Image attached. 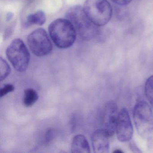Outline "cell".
<instances>
[{
    "label": "cell",
    "mask_w": 153,
    "mask_h": 153,
    "mask_svg": "<svg viewBox=\"0 0 153 153\" xmlns=\"http://www.w3.org/2000/svg\"><path fill=\"white\" fill-rule=\"evenodd\" d=\"M65 17L73 25L77 34L85 40H90L99 34V27L95 25L88 17L83 7L76 5L70 8Z\"/></svg>",
    "instance_id": "6da1fadb"
},
{
    "label": "cell",
    "mask_w": 153,
    "mask_h": 153,
    "mask_svg": "<svg viewBox=\"0 0 153 153\" xmlns=\"http://www.w3.org/2000/svg\"><path fill=\"white\" fill-rule=\"evenodd\" d=\"M50 36L54 44L60 49H68L76 41L77 33L71 22L67 19H58L49 26Z\"/></svg>",
    "instance_id": "7a4b0ae2"
},
{
    "label": "cell",
    "mask_w": 153,
    "mask_h": 153,
    "mask_svg": "<svg viewBox=\"0 0 153 153\" xmlns=\"http://www.w3.org/2000/svg\"><path fill=\"white\" fill-rule=\"evenodd\" d=\"M133 120L137 131L145 139L151 138L153 134V112L152 108L144 100H139L133 110Z\"/></svg>",
    "instance_id": "3957f363"
},
{
    "label": "cell",
    "mask_w": 153,
    "mask_h": 153,
    "mask_svg": "<svg viewBox=\"0 0 153 153\" xmlns=\"http://www.w3.org/2000/svg\"><path fill=\"white\" fill-rule=\"evenodd\" d=\"M83 9L88 17L98 27L107 25L112 16V8L107 0H86Z\"/></svg>",
    "instance_id": "277c9868"
},
{
    "label": "cell",
    "mask_w": 153,
    "mask_h": 153,
    "mask_svg": "<svg viewBox=\"0 0 153 153\" xmlns=\"http://www.w3.org/2000/svg\"><path fill=\"white\" fill-rule=\"evenodd\" d=\"M6 55L17 71L24 72L27 69L30 60V53L22 40L14 39L7 48Z\"/></svg>",
    "instance_id": "5b68a950"
},
{
    "label": "cell",
    "mask_w": 153,
    "mask_h": 153,
    "mask_svg": "<svg viewBox=\"0 0 153 153\" xmlns=\"http://www.w3.org/2000/svg\"><path fill=\"white\" fill-rule=\"evenodd\" d=\"M27 42L32 52L38 57L46 56L53 50L51 39L43 28L36 29L28 35Z\"/></svg>",
    "instance_id": "8992f818"
},
{
    "label": "cell",
    "mask_w": 153,
    "mask_h": 153,
    "mask_svg": "<svg viewBox=\"0 0 153 153\" xmlns=\"http://www.w3.org/2000/svg\"><path fill=\"white\" fill-rule=\"evenodd\" d=\"M115 132L119 141L126 142L130 141L133 134V128L128 112L123 108L118 114Z\"/></svg>",
    "instance_id": "52a82bcc"
},
{
    "label": "cell",
    "mask_w": 153,
    "mask_h": 153,
    "mask_svg": "<svg viewBox=\"0 0 153 153\" xmlns=\"http://www.w3.org/2000/svg\"><path fill=\"white\" fill-rule=\"evenodd\" d=\"M118 107L115 102L108 101L104 108L103 124V129L110 137L114 135L118 118Z\"/></svg>",
    "instance_id": "ba28073f"
},
{
    "label": "cell",
    "mask_w": 153,
    "mask_h": 153,
    "mask_svg": "<svg viewBox=\"0 0 153 153\" xmlns=\"http://www.w3.org/2000/svg\"><path fill=\"white\" fill-rule=\"evenodd\" d=\"M110 137L103 128L98 129L94 131L91 137L94 152L108 153L110 149Z\"/></svg>",
    "instance_id": "9c48e42d"
},
{
    "label": "cell",
    "mask_w": 153,
    "mask_h": 153,
    "mask_svg": "<svg viewBox=\"0 0 153 153\" xmlns=\"http://www.w3.org/2000/svg\"><path fill=\"white\" fill-rule=\"evenodd\" d=\"M71 152L73 153H90L89 143L84 135H77L73 138L71 143Z\"/></svg>",
    "instance_id": "30bf717a"
},
{
    "label": "cell",
    "mask_w": 153,
    "mask_h": 153,
    "mask_svg": "<svg viewBox=\"0 0 153 153\" xmlns=\"http://www.w3.org/2000/svg\"><path fill=\"white\" fill-rule=\"evenodd\" d=\"M45 21L46 16L45 13L42 10H39L36 13L28 15L24 26L25 27H28L34 25L42 26L45 24Z\"/></svg>",
    "instance_id": "8fae6325"
},
{
    "label": "cell",
    "mask_w": 153,
    "mask_h": 153,
    "mask_svg": "<svg viewBox=\"0 0 153 153\" xmlns=\"http://www.w3.org/2000/svg\"><path fill=\"white\" fill-rule=\"evenodd\" d=\"M37 92L33 88H28L25 91L24 104L26 107H31L33 105L38 99Z\"/></svg>",
    "instance_id": "7c38bea8"
},
{
    "label": "cell",
    "mask_w": 153,
    "mask_h": 153,
    "mask_svg": "<svg viewBox=\"0 0 153 153\" xmlns=\"http://www.w3.org/2000/svg\"><path fill=\"white\" fill-rule=\"evenodd\" d=\"M145 93L149 103L153 108V75L149 77L146 81Z\"/></svg>",
    "instance_id": "4fadbf2b"
},
{
    "label": "cell",
    "mask_w": 153,
    "mask_h": 153,
    "mask_svg": "<svg viewBox=\"0 0 153 153\" xmlns=\"http://www.w3.org/2000/svg\"><path fill=\"white\" fill-rule=\"evenodd\" d=\"M10 68L9 65L7 62L1 58V81L5 79L9 75Z\"/></svg>",
    "instance_id": "5bb4252c"
},
{
    "label": "cell",
    "mask_w": 153,
    "mask_h": 153,
    "mask_svg": "<svg viewBox=\"0 0 153 153\" xmlns=\"http://www.w3.org/2000/svg\"><path fill=\"white\" fill-rule=\"evenodd\" d=\"M15 90V87L11 84H7L0 90V97H1L5 96L6 94L13 92Z\"/></svg>",
    "instance_id": "9a60e30c"
},
{
    "label": "cell",
    "mask_w": 153,
    "mask_h": 153,
    "mask_svg": "<svg viewBox=\"0 0 153 153\" xmlns=\"http://www.w3.org/2000/svg\"><path fill=\"white\" fill-rule=\"evenodd\" d=\"M113 2L120 6H125L129 4L133 0H111Z\"/></svg>",
    "instance_id": "2e32d148"
},
{
    "label": "cell",
    "mask_w": 153,
    "mask_h": 153,
    "mask_svg": "<svg viewBox=\"0 0 153 153\" xmlns=\"http://www.w3.org/2000/svg\"><path fill=\"white\" fill-rule=\"evenodd\" d=\"M130 146L131 147V150H133L134 152H140L141 151H140V149L138 148L137 146H136L135 145V144L133 143H131L130 145Z\"/></svg>",
    "instance_id": "e0dca14e"
},
{
    "label": "cell",
    "mask_w": 153,
    "mask_h": 153,
    "mask_svg": "<svg viewBox=\"0 0 153 153\" xmlns=\"http://www.w3.org/2000/svg\"><path fill=\"white\" fill-rule=\"evenodd\" d=\"M13 16H14V14L12 13V12H9L7 15V21H10L13 18Z\"/></svg>",
    "instance_id": "ac0fdd59"
},
{
    "label": "cell",
    "mask_w": 153,
    "mask_h": 153,
    "mask_svg": "<svg viewBox=\"0 0 153 153\" xmlns=\"http://www.w3.org/2000/svg\"><path fill=\"white\" fill-rule=\"evenodd\" d=\"M114 153H123V151L119 149H116L115 151H114Z\"/></svg>",
    "instance_id": "d6986e66"
}]
</instances>
